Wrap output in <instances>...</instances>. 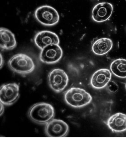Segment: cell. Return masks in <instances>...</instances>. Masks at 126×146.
I'll use <instances>...</instances> for the list:
<instances>
[{"instance_id":"obj_4","label":"cell","mask_w":126,"mask_h":146,"mask_svg":"<svg viewBox=\"0 0 126 146\" xmlns=\"http://www.w3.org/2000/svg\"><path fill=\"white\" fill-rule=\"evenodd\" d=\"M35 16L40 23L48 26L56 25L60 19L57 11L53 7L47 5L38 7L35 11Z\"/></svg>"},{"instance_id":"obj_9","label":"cell","mask_w":126,"mask_h":146,"mask_svg":"<svg viewBox=\"0 0 126 146\" xmlns=\"http://www.w3.org/2000/svg\"><path fill=\"white\" fill-rule=\"evenodd\" d=\"M34 42L39 48L42 50L50 45H59L60 40L58 36L55 33L44 31L36 34L34 38Z\"/></svg>"},{"instance_id":"obj_8","label":"cell","mask_w":126,"mask_h":146,"mask_svg":"<svg viewBox=\"0 0 126 146\" xmlns=\"http://www.w3.org/2000/svg\"><path fill=\"white\" fill-rule=\"evenodd\" d=\"M68 124L61 119H53L46 124L45 131L50 137H66L69 132Z\"/></svg>"},{"instance_id":"obj_1","label":"cell","mask_w":126,"mask_h":146,"mask_svg":"<svg viewBox=\"0 0 126 146\" xmlns=\"http://www.w3.org/2000/svg\"><path fill=\"white\" fill-rule=\"evenodd\" d=\"M28 115L32 121L44 125L53 119L55 111L53 107L50 104L38 103L34 104L29 110Z\"/></svg>"},{"instance_id":"obj_13","label":"cell","mask_w":126,"mask_h":146,"mask_svg":"<svg viewBox=\"0 0 126 146\" xmlns=\"http://www.w3.org/2000/svg\"><path fill=\"white\" fill-rule=\"evenodd\" d=\"M1 47L3 50H12L17 45L14 35L9 30L1 27L0 30Z\"/></svg>"},{"instance_id":"obj_19","label":"cell","mask_w":126,"mask_h":146,"mask_svg":"<svg viewBox=\"0 0 126 146\" xmlns=\"http://www.w3.org/2000/svg\"></svg>"},{"instance_id":"obj_2","label":"cell","mask_w":126,"mask_h":146,"mask_svg":"<svg viewBox=\"0 0 126 146\" xmlns=\"http://www.w3.org/2000/svg\"><path fill=\"white\" fill-rule=\"evenodd\" d=\"M8 65L12 71L23 75L32 72L35 68L32 58L22 53L13 55L8 61Z\"/></svg>"},{"instance_id":"obj_16","label":"cell","mask_w":126,"mask_h":146,"mask_svg":"<svg viewBox=\"0 0 126 146\" xmlns=\"http://www.w3.org/2000/svg\"><path fill=\"white\" fill-rule=\"evenodd\" d=\"M108 90L113 93H115L118 90V86L116 83L114 81H110L108 82L107 85Z\"/></svg>"},{"instance_id":"obj_6","label":"cell","mask_w":126,"mask_h":146,"mask_svg":"<svg viewBox=\"0 0 126 146\" xmlns=\"http://www.w3.org/2000/svg\"><path fill=\"white\" fill-rule=\"evenodd\" d=\"M19 96V86L16 83L5 84L1 87V102L4 105H12L18 100Z\"/></svg>"},{"instance_id":"obj_12","label":"cell","mask_w":126,"mask_h":146,"mask_svg":"<svg viewBox=\"0 0 126 146\" xmlns=\"http://www.w3.org/2000/svg\"><path fill=\"white\" fill-rule=\"evenodd\" d=\"M107 124L114 133L126 131V114L121 113H116L109 118Z\"/></svg>"},{"instance_id":"obj_3","label":"cell","mask_w":126,"mask_h":146,"mask_svg":"<svg viewBox=\"0 0 126 146\" xmlns=\"http://www.w3.org/2000/svg\"><path fill=\"white\" fill-rule=\"evenodd\" d=\"M65 102L74 108L85 106L91 102V95L84 89L77 88H71L65 91L64 94Z\"/></svg>"},{"instance_id":"obj_7","label":"cell","mask_w":126,"mask_h":146,"mask_svg":"<svg viewBox=\"0 0 126 146\" xmlns=\"http://www.w3.org/2000/svg\"><path fill=\"white\" fill-rule=\"evenodd\" d=\"M63 55L62 49L60 46L59 45L53 44L41 50L39 58L44 63L55 64L60 61Z\"/></svg>"},{"instance_id":"obj_5","label":"cell","mask_w":126,"mask_h":146,"mask_svg":"<svg viewBox=\"0 0 126 146\" xmlns=\"http://www.w3.org/2000/svg\"><path fill=\"white\" fill-rule=\"evenodd\" d=\"M48 80L49 85L56 93L63 91L69 83V77L64 70L55 69L49 73Z\"/></svg>"},{"instance_id":"obj_14","label":"cell","mask_w":126,"mask_h":146,"mask_svg":"<svg viewBox=\"0 0 126 146\" xmlns=\"http://www.w3.org/2000/svg\"><path fill=\"white\" fill-rule=\"evenodd\" d=\"M113 42L110 39L102 38L94 43L92 46L93 52L95 54L102 55L107 53L113 47Z\"/></svg>"},{"instance_id":"obj_11","label":"cell","mask_w":126,"mask_h":146,"mask_svg":"<svg viewBox=\"0 0 126 146\" xmlns=\"http://www.w3.org/2000/svg\"><path fill=\"white\" fill-rule=\"evenodd\" d=\"M111 76V73L108 69H100L93 74L91 84L94 88H103L106 86L110 81Z\"/></svg>"},{"instance_id":"obj_17","label":"cell","mask_w":126,"mask_h":146,"mask_svg":"<svg viewBox=\"0 0 126 146\" xmlns=\"http://www.w3.org/2000/svg\"><path fill=\"white\" fill-rule=\"evenodd\" d=\"M1 115H2V114L3 113L4 111V107L3 104L1 103Z\"/></svg>"},{"instance_id":"obj_18","label":"cell","mask_w":126,"mask_h":146,"mask_svg":"<svg viewBox=\"0 0 126 146\" xmlns=\"http://www.w3.org/2000/svg\"><path fill=\"white\" fill-rule=\"evenodd\" d=\"M2 62H3V61H2V55H1V68L2 67Z\"/></svg>"},{"instance_id":"obj_10","label":"cell","mask_w":126,"mask_h":146,"mask_svg":"<svg viewBox=\"0 0 126 146\" xmlns=\"http://www.w3.org/2000/svg\"><path fill=\"white\" fill-rule=\"evenodd\" d=\"M113 7L108 2H102L94 6L92 11V18L96 22L101 23L108 20L111 16Z\"/></svg>"},{"instance_id":"obj_15","label":"cell","mask_w":126,"mask_h":146,"mask_svg":"<svg viewBox=\"0 0 126 146\" xmlns=\"http://www.w3.org/2000/svg\"><path fill=\"white\" fill-rule=\"evenodd\" d=\"M110 69L116 76L121 78H126V60L118 59L111 64Z\"/></svg>"}]
</instances>
